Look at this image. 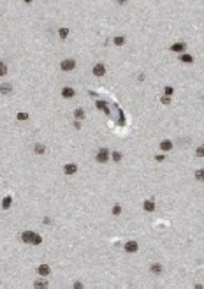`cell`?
Instances as JSON below:
<instances>
[{"label":"cell","mask_w":204,"mask_h":289,"mask_svg":"<svg viewBox=\"0 0 204 289\" xmlns=\"http://www.w3.org/2000/svg\"><path fill=\"white\" fill-rule=\"evenodd\" d=\"M93 74H95L97 78H102V76L106 74V67H104V63H95V65H93Z\"/></svg>","instance_id":"7"},{"label":"cell","mask_w":204,"mask_h":289,"mask_svg":"<svg viewBox=\"0 0 204 289\" xmlns=\"http://www.w3.org/2000/svg\"><path fill=\"white\" fill-rule=\"evenodd\" d=\"M11 203H12V197H11V196H5L4 199H2V208H4V210H7V208L11 206Z\"/></svg>","instance_id":"19"},{"label":"cell","mask_w":204,"mask_h":289,"mask_svg":"<svg viewBox=\"0 0 204 289\" xmlns=\"http://www.w3.org/2000/svg\"><path fill=\"white\" fill-rule=\"evenodd\" d=\"M72 289H84V284H83L81 280H74V284H72Z\"/></svg>","instance_id":"26"},{"label":"cell","mask_w":204,"mask_h":289,"mask_svg":"<svg viewBox=\"0 0 204 289\" xmlns=\"http://www.w3.org/2000/svg\"><path fill=\"white\" fill-rule=\"evenodd\" d=\"M111 213H113V215H116V217H118L120 213H122V205H114V206L111 208Z\"/></svg>","instance_id":"23"},{"label":"cell","mask_w":204,"mask_h":289,"mask_svg":"<svg viewBox=\"0 0 204 289\" xmlns=\"http://www.w3.org/2000/svg\"><path fill=\"white\" fill-rule=\"evenodd\" d=\"M33 289H48V280L46 279H37L33 282Z\"/></svg>","instance_id":"9"},{"label":"cell","mask_w":204,"mask_h":289,"mask_svg":"<svg viewBox=\"0 0 204 289\" xmlns=\"http://www.w3.org/2000/svg\"><path fill=\"white\" fill-rule=\"evenodd\" d=\"M113 42H114L116 46H123V44H125V37H123V35H116V37L113 39Z\"/></svg>","instance_id":"20"},{"label":"cell","mask_w":204,"mask_h":289,"mask_svg":"<svg viewBox=\"0 0 204 289\" xmlns=\"http://www.w3.org/2000/svg\"><path fill=\"white\" fill-rule=\"evenodd\" d=\"M180 62L192 63V62H194V57H192V55H188V53H181V55H180Z\"/></svg>","instance_id":"14"},{"label":"cell","mask_w":204,"mask_h":289,"mask_svg":"<svg viewBox=\"0 0 204 289\" xmlns=\"http://www.w3.org/2000/svg\"><path fill=\"white\" fill-rule=\"evenodd\" d=\"M195 180L204 182V167H202V169H197V171H195Z\"/></svg>","instance_id":"22"},{"label":"cell","mask_w":204,"mask_h":289,"mask_svg":"<svg viewBox=\"0 0 204 289\" xmlns=\"http://www.w3.org/2000/svg\"><path fill=\"white\" fill-rule=\"evenodd\" d=\"M58 35H60V39H67V35H69V28L62 27L60 30H58Z\"/></svg>","instance_id":"21"},{"label":"cell","mask_w":204,"mask_h":289,"mask_svg":"<svg viewBox=\"0 0 204 289\" xmlns=\"http://www.w3.org/2000/svg\"><path fill=\"white\" fill-rule=\"evenodd\" d=\"M74 129H81V124H79V122H78V120H76V122H74Z\"/></svg>","instance_id":"32"},{"label":"cell","mask_w":204,"mask_h":289,"mask_svg":"<svg viewBox=\"0 0 204 289\" xmlns=\"http://www.w3.org/2000/svg\"><path fill=\"white\" fill-rule=\"evenodd\" d=\"M35 235H37V233H33V231H23V233H21V242H23V243H33Z\"/></svg>","instance_id":"2"},{"label":"cell","mask_w":204,"mask_h":289,"mask_svg":"<svg viewBox=\"0 0 204 289\" xmlns=\"http://www.w3.org/2000/svg\"><path fill=\"white\" fill-rule=\"evenodd\" d=\"M150 271H151L153 275H160V273L164 271V268H162L160 263H153L151 266H150Z\"/></svg>","instance_id":"12"},{"label":"cell","mask_w":204,"mask_h":289,"mask_svg":"<svg viewBox=\"0 0 204 289\" xmlns=\"http://www.w3.org/2000/svg\"><path fill=\"white\" fill-rule=\"evenodd\" d=\"M97 109H100V111H104L106 115H109V109H107V106H106V102H102V101H97Z\"/></svg>","instance_id":"18"},{"label":"cell","mask_w":204,"mask_h":289,"mask_svg":"<svg viewBox=\"0 0 204 289\" xmlns=\"http://www.w3.org/2000/svg\"><path fill=\"white\" fill-rule=\"evenodd\" d=\"M173 92H174L173 86H165V88H164V93H165L167 97H171V95H173Z\"/></svg>","instance_id":"28"},{"label":"cell","mask_w":204,"mask_h":289,"mask_svg":"<svg viewBox=\"0 0 204 289\" xmlns=\"http://www.w3.org/2000/svg\"><path fill=\"white\" fill-rule=\"evenodd\" d=\"M60 67H62V71H65V72L74 71V67H76V62H74L72 58H65V60L60 63Z\"/></svg>","instance_id":"3"},{"label":"cell","mask_w":204,"mask_h":289,"mask_svg":"<svg viewBox=\"0 0 204 289\" xmlns=\"http://www.w3.org/2000/svg\"><path fill=\"white\" fill-rule=\"evenodd\" d=\"M143 210H144V212H148V213L155 212V201H151V199L144 201V203H143Z\"/></svg>","instance_id":"11"},{"label":"cell","mask_w":204,"mask_h":289,"mask_svg":"<svg viewBox=\"0 0 204 289\" xmlns=\"http://www.w3.org/2000/svg\"><path fill=\"white\" fill-rule=\"evenodd\" d=\"M137 250H139V245H137V242H135V240H130V242H127V243H125V252L134 254V252H137Z\"/></svg>","instance_id":"4"},{"label":"cell","mask_w":204,"mask_h":289,"mask_svg":"<svg viewBox=\"0 0 204 289\" xmlns=\"http://www.w3.org/2000/svg\"><path fill=\"white\" fill-rule=\"evenodd\" d=\"M76 171H78V166L74 164V162H69V164L63 166V173H65L67 176H72Z\"/></svg>","instance_id":"6"},{"label":"cell","mask_w":204,"mask_h":289,"mask_svg":"<svg viewBox=\"0 0 204 289\" xmlns=\"http://www.w3.org/2000/svg\"><path fill=\"white\" fill-rule=\"evenodd\" d=\"M160 102H162V104H165V106H167V104H171V97L164 95V97H160Z\"/></svg>","instance_id":"29"},{"label":"cell","mask_w":204,"mask_h":289,"mask_svg":"<svg viewBox=\"0 0 204 289\" xmlns=\"http://www.w3.org/2000/svg\"><path fill=\"white\" fill-rule=\"evenodd\" d=\"M195 155H197V157H204V146H199V148L195 150Z\"/></svg>","instance_id":"30"},{"label":"cell","mask_w":204,"mask_h":289,"mask_svg":"<svg viewBox=\"0 0 204 289\" xmlns=\"http://www.w3.org/2000/svg\"><path fill=\"white\" fill-rule=\"evenodd\" d=\"M74 118L79 122V120H84V109H81V108H78L76 111H74Z\"/></svg>","instance_id":"17"},{"label":"cell","mask_w":204,"mask_h":289,"mask_svg":"<svg viewBox=\"0 0 204 289\" xmlns=\"http://www.w3.org/2000/svg\"><path fill=\"white\" fill-rule=\"evenodd\" d=\"M7 74V65L4 62H0V76H5Z\"/></svg>","instance_id":"27"},{"label":"cell","mask_w":204,"mask_h":289,"mask_svg":"<svg viewBox=\"0 0 204 289\" xmlns=\"http://www.w3.org/2000/svg\"><path fill=\"white\" fill-rule=\"evenodd\" d=\"M185 48H186V44H185V42H174L173 46H171V51H174V53H183Z\"/></svg>","instance_id":"10"},{"label":"cell","mask_w":204,"mask_h":289,"mask_svg":"<svg viewBox=\"0 0 204 289\" xmlns=\"http://www.w3.org/2000/svg\"><path fill=\"white\" fill-rule=\"evenodd\" d=\"M33 152H35L37 155L46 154V146H44L42 143H35V144H33Z\"/></svg>","instance_id":"16"},{"label":"cell","mask_w":204,"mask_h":289,"mask_svg":"<svg viewBox=\"0 0 204 289\" xmlns=\"http://www.w3.org/2000/svg\"><path fill=\"white\" fill-rule=\"evenodd\" d=\"M194 289H204V286H202V284H195Z\"/></svg>","instance_id":"33"},{"label":"cell","mask_w":204,"mask_h":289,"mask_svg":"<svg viewBox=\"0 0 204 289\" xmlns=\"http://www.w3.org/2000/svg\"><path fill=\"white\" fill-rule=\"evenodd\" d=\"M16 118H18L20 122H27V120H28V113H18Z\"/></svg>","instance_id":"25"},{"label":"cell","mask_w":204,"mask_h":289,"mask_svg":"<svg viewBox=\"0 0 204 289\" xmlns=\"http://www.w3.org/2000/svg\"><path fill=\"white\" fill-rule=\"evenodd\" d=\"M109 157H111V154H109L107 148H99V152H97V155H95V161L100 162V164H104V162L109 161Z\"/></svg>","instance_id":"1"},{"label":"cell","mask_w":204,"mask_h":289,"mask_svg":"<svg viewBox=\"0 0 204 289\" xmlns=\"http://www.w3.org/2000/svg\"><path fill=\"white\" fill-rule=\"evenodd\" d=\"M0 93H5V95L12 93V86H11L9 83H2V85H0Z\"/></svg>","instance_id":"15"},{"label":"cell","mask_w":204,"mask_h":289,"mask_svg":"<svg viewBox=\"0 0 204 289\" xmlns=\"http://www.w3.org/2000/svg\"><path fill=\"white\" fill-rule=\"evenodd\" d=\"M74 95H76L74 88H71V86H63V88H62V97H65V99H72Z\"/></svg>","instance_id":"8"},{"label":"cell","mask_w":204,"mask_h":289,"mask_svg":"<svg viewBox=\"0 0 204 289\" xmlns=\"http://www.w3.org/2000/svg\"><path fill=\"white\" fill-rule=\"evenodd\" d=\"M155 161H157V162H162V161H165V155L157 154V155H155Z\"/></svg>","instance_id":"31"},{"label":"cell","mask_w":204,"mask_h":289,"mask_svg":"<svg viewBox=\"0 0 204 289\" xmlns=\"http://www.w3.org/2000/svg\"><path fill=\"white\" fill-rule=\"evenodd\" d=\"M49 273H51V268L48 265H39V266H37V275H41L42 279H46Z\"/></svg>","instance_id":"5"},{"label":"cell","mask_w":204,"mask_h":289,"mask_svg":"<svg viewBox=\"0 0 204 289\" xmlns=\"http://www.w3.org/2000/svg\"><path fill=\"white\" fill-rule=\"evenodd\" d=\"M160 150H162V152H171V150H173V141L164 139L162 143H160Z\"/></svg>","instance_id":"13"},{"label":"cell","mask_w":204,"mask_h":289,"mask_svg":"<svg viewBox=\"0 0 204 289\" xmlns=\"http://www.w3.org/2000/svg\"><path fill=\"white\" fill-rule=\"evenodd\" d=\"M122 157H123V155L120 154V152H113V154H111V159L114 161V162H120V161H122Z\"/></svg>","instance_id":"24"}]
</instances>
